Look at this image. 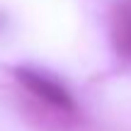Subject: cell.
I'll list each match as a JSON object with an SVG mask.
<instances>
[{
    "label": "cell",
    "mask_w": 131,
    "mask_h": 131,
    "mask_svg": "<svg viewBox=\"0 0 131 131\" xmlns=\"http://www.w3.org/2000/svg\"><path fill=\"white\" fill-rule=\"evenodd\" d=\"M17 83L22 90L32 97L34 109L44 112L49 122H56L58 126H68L78 117V104H75L70 90L61 80L51 78L44 70L32 68H17Z\"/></svg>",
    "instance_id": "cell-1"
},
{
    "label": "cell",
    "mask_w": 131,
    "mask_h": 131,
    "mask_svg": "<svg viewBox=\"0 0 131 131\" xmlns=\"http://www.w3.org/2000/svg\"><path fill=\"white\" fill-rule=\"evenodd\" d=\"M109 41L119 58L131 63V0H119L109 17Z\"/></svg>",
    "instance_id": "cell-2"
}]
</instances>
